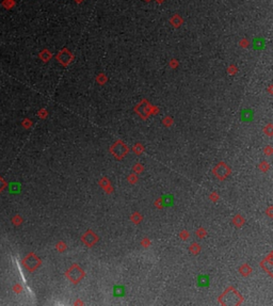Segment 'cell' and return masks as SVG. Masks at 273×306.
Listing matches in <instances>:
<instances>
[{
	"instance_id": "cell-1",
	"label": "cell",
	"mask_w": 273,
	"mask_h": 306,
	"mask_svg": "<svg viewBox=\"0 0 273 306\" xmlns=\"http://www.w3.org/2000/svg\"><path fill=\"white\" fill-rule=\"evenodd\" d=\"M24 265L28 270L33 271L34 269L40 265V260H38V257H36L35 255L30 254V255H28L26 258L24 259Z\"/></svg>"
},
{
	"instance_id": "cell-2",
	"label": "cell",
	"mask_w": 273,
	"mask_h": 306,
	"mask_svg": "<svg viewBox=\"0 0 273 306\" xmlns=\"http://www.w3.org/2000/svg\"><path fill=\"white\" fill-rule=\"evenodd\" d=\"M57 59H58V61L60 63H62L63 65H66L70 62L72 55H70V52L68 50L64 49V50H62L61 52H59V55L57 56Z\"/></svg>"
},
{
	"instance_id": "cell-3",
	"label": "cell",
	"mask_w": 273,
	"mask_h": 306,
	"mask_svg": "<svg viewBox=\"0 0 273 306\" xmlns=\"http://www.w3.org/2000/svg\"><path fill=\"white\" fill-rule=\"evenodd\" d=\"M2 5L7 10H10V9H12V8L15 5V1H14V0H3V1H2Z\"/></svg>"
},
{
	"instance_id": "cell-4",
	"label": "cell",
	"mask_w": 273,
	"mask_h": 306,
	"mask_svg": "<svg viewBox=\"0 0 273 306\" xmlns=\"http://www.w3.org/2000/svg\"><path fill=\"white\" fill-rule=\"evenodd\" d=\"M40 57L43 59V61H45V62H47L49 59L51 58V53L49 52L48 50H43L41 52V55H40Z\"/></svg>"
}]
</instances>
